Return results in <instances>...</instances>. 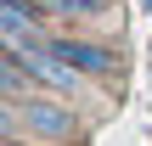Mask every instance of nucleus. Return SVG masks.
Segmentation results:
<instances>
[{
	"label": "nucleus",
	"instance_id": "f03ea898",
	"mask_svg": "<svg viewBox=\"0 0 152 146\" xmlns=\"http://www.w3.org/2000/svg\"><path fill=\"white\" fill-rule=\"evenodd\" d=\"M45 45H51V51H56L68 68H79L90 84H118V73H124V51H118V45H107V39L51 28V34H45Z\"/></svg>",
	"mask_w": 152,
	"mask_h": 146
},
{
	"label": "nucleus",
	"instance_id": "20e7f679",
	"mask_svg": "<svg viewBox=\"0 0 152 146\" xmlns=\"http://www.w3.org/2000/svg\"><path fill=\"white\" fill-rule=\"evenodd\" d=\"M56 23H102V17H113V6L118 0H39Z\"/></svg>",
	"mask_w": 152,
	"mask_h": 146
},
{
	"label": "nucleus",
	"instance_id": "7ed1b4c3",
	"mask_svg": "<svg viewBox=\"0 0 152 146\" xmlns=\"http://www.w3.org/2000/svg\"><path fill=\"white\" fill-rule=\"evenodd\" d=\"M6 51H11V45H6ZM17 56H23L28 79H34V90H51V96H68V101H85V96H90V79H85L79 68H68L45 39L28 45V51H17Z\"/></svg>",
	"mask_w": 152,
	"mask_h": 146
},
{
	"label": "nucleus",
	"instance_id": "f257e3e1",
	"mask_svg": "<svg viewBox=\"0 0 152 146\" xmlns=\"http://www.w3.org/2000/svg\"><path fill=\"white\" fill-rule=\"evenodd\" d=\"M0 141H39V146H79L85 118L68 96L28 90L23 101H0Z\"/></svg>",
	"mask_w": 152,
	"mask_h": 146
},
{
	"label": "nucleus",
	"instance_id": "39448f33",
	"mask_svg": "<svg viewBox=\"0 0 152 146\" xmlns=\"http://www.w3.org/2000/svg\"><path fill=\"white\" fill-rule=\"evenodd\" d=\"M141 6H147V11H152V0H141Z\"/></svg>",
	"mask_w": 152,
	"mask_h": 146
}]
</instances>
